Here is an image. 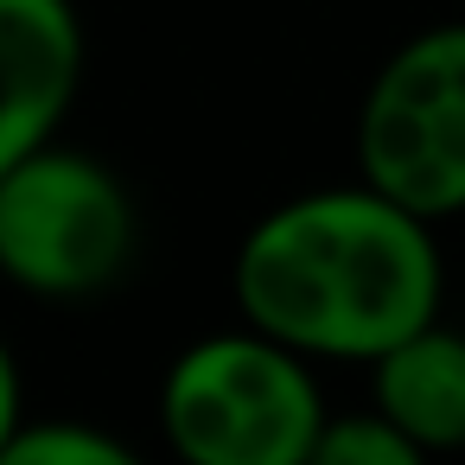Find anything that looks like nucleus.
I'll return each mask as SVG.
<instances>
[{
	"label": "nucleus",
	"instance_id": "f257e3e1",
	"mask_svg": "<svg viewBox=\"0 0 465 465\" xmlns=\"http://www.w3.org/2000/svg\"><path fill=\"white\" fill-rule=\"evenodd\" d=\"M433 230V217L370 179L300 192L262 211L236 242V319L306 351L312 363H376L446 306Z\"/></svg>",
	"mask_w": 465,
	"mask_h": 465
},
{
	"label": "nucleus",
	"instance_id": "f03ea898",
	"mask_svg": "<svg viewBox=\"0 0 465 465\" xmlns=\"http://www.w3.org/2000/svg\"><path fill=\"white\" fill-rule=\"evenodd\" d=\"M325 420L312 357L249 319L192 338L160 376V433L179 465H306Z\"/></svg>",
	"mask_w": 465,
	"mask_h": 465
},
{
	"label": "nucleus",
	"instance_id": "7ed1b4c3",
	"mask_svg": "<svg viewBox=\"0 0 465 465\" xmlns=\"http://www.w3.org/2000/svg\"><path fill=\"white\" fill-rule=\"evenodd\" d=\"M141 211L122 173L84 147L45 141L0 173V281L33 300H90L134 262Z\"/></svg>",
	"mask_w": 465,
	"mask_h": 465
},
{
	"label": "nucleus",
	"instance_id": "20e7f679",
	"mask_svg": "<svg viewBox=\"0 0 465 465\" xmlns=\"http://www.w3.org/2000/svg\"><path fill=\"white\" fill-rule=\"evenodd\" d=\"M357 179L446 223L465 217V20L395 45L357 103Z\"/></svg>",
	"mask_w": 465,
	"mask_h": 465
},
{
	"label": "nucleus",
	"instance_id": "39448f33",
	"mask_svg": "<svg viewBox=\"0 0 465 465\" xmlns=\"http://www.w3.org/2000/svg\"><path fill=\"white\" fill-rule=\"evenodd\" d=\"M84 58L90 39L71 0H0V173L58 141Z\"/></svg>",
	"mask_w": 465,
	"mask_h": 465
},
{
	"label": "nucleus",
	"instance_id": "423d86ee",
	"mask_svg": "<svg viewBox=\"0 0 465 465\" xmlns=\"http://www.w3.org/2000/svg\"><path fill=\"white\" fill-rule=\"evenodd\" d=\"M370 401L427 452H459L465 446V331L433 319L395 351H382L370 363Z\"/></svg>",
	"mask_w": 465,
	"mask_h": 465
},
{
	"label": "nucleus",
	"instance_id": "0eeeda50",
	"mask_svg": "<svg viewBox=\"0 0 465 465\" xmlns=\"http://www.w3.org/2000/svg\"><path fill=\"white\" fill-rule=\"evenodd\" d=\"M0 465H147L122 433L96 427V420H26L14 433V446L0 452Z\"/></svg>",
	"mask_w": 465,
	"mask_h": 465
},
{
	"label": "nucleus",
	"instance_id": "6e6552de",
	"mask_svg": "<svg viewBox=\"0 0 465 465\" xmlns=\"http://www.w3.org/2000/svg\"><path fill=\"white\" fill-rule=\"evenodd\" d=\"M427 459H433V452H427L414 433H401V427L370 401V408H357V414H331L306 465H427Z\"/></svg>",
	"mask_w": 465,
	"mask_h": 465
},
{
	"label": "nucleus",
	"instance_id": "1a4fd4ad",
	"mask_svg": "<svg viewBox=\"0 0 465 465\" xmlns=\"http://www.w3.org/2000/svg\"><path fill=\"white\" fill-rule=\"evenodd\" d=\"M26 427V382H20V357L0 338V452L14 446V433Z\"/></svg>",
	"mask_w": 465,
	"mask_h": 465
}]
</instances>
